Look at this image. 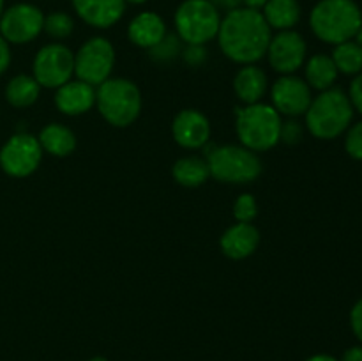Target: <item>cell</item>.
Segmentation results:
<instances>
[{"mask_svg": "<svg viewBox=\"0 0 362 361\" xmlns=\"http://www.w3.org/2000/svg\"><path fill=\"white\" fill-rule=\"evenodd\" d=\"M151 53V59L156 62H172L179 57V53H182V41L177 34H166L154 48L148 50Z\"/></svg>", "mask_w": 362, "mask_h": 361, "instance_id": "4316f807", "label": "cell"}, {"mask_svg": "<svg viewBox=\"0 0 362 361\" xmlns=\"http://www.w3.org/2000/svg\"><path fill=\"white\" fill-rule=\"evenodd\" d=\"M88 361H108V360H106V357H103V356H94V357H90Z\"/></svg>", "mask_w": 362, "mask_h": 361, "instance_id": "60d3db41", "label": "cell"}, {"mask_svg": "<svg viewBox=\"0 0 362 361\" xmlns=\"http://www.w3.org/2000/svg\"><path fill=\"white\" fill-rule=\"evenodd\" d=\"M304 130L300 126V122L290 119L286 122H281V133H279V142L286 145H296L303 140Z\"/></svg>", "mask_w": 362, "mask_h": 361, "instance_id": "f546056e", "label": "cell"}, {"mask_svg": "<svg viewBox=\"0 0 362 361\" xmlns=\"http://www.w3.org/2000/svg\"><path fill=\"white\" fill-rule=\"evenodd\" d=\"M42 152L55 156V158H66L73 154L76 149V137L67 126L59 122L46 124L37 137Z\"/></svg>", "mask_w": 362, "mask_h": 361, "instance_id": "ffe728a7", "label": "cell"}, {"mask_svg": "<svg viewBox=\"0 0 362 361\" xmlns=\"http://www.w3.org/2000/svg\"><path fill=\"white\" fill-rule=\"evenodd\" d=\"M350 328H352L354 335L362 343V297L352 306L350 311Z\"/></svg>", "mask_w": 362, "mask_h": 361, "instance_id": "d6a6232c", "label": "cell"}, {"mask_svg": "<svg viewBox=\"0 0 362 361\" xmlns=\"http://www.w3.org/2000/svg\"><path fill=\"white\" fill-rule=\"evenodd\" d=\"M304 74H306V84L311 88L324 92L334 85L339 73L332 57L318 53V55L310 57L308 62H304Z\"/></svg>", "mask_w": 362, "mask_h": 361, "instance_id": "7402d4cb", "label": "cell"}, {"mask_svg": "<svg viewBox=\"0 0 362 361\" xmlns=\"http://www.w3.org/2000/svg\"><path fill=\"white\" fill-rule=\"evenodd\" d=\"M211 177L226 184H247L262 173V161L257 152L244 145H221L207 152Z\"/></svg>", "mask_w": 362, "mask_h": 361, "instance_id": "8992f818", "label": "cell"}, {"mask_svg": "<svg viewBox=\"0 0 362 361\" xmlns=\"http://www.w3.org/2000/svg\"><path fill=\"white\" fill-rule=\"evenodd\" d=\"M74 74V53L62 42L46 45L35 53L32 76L41 87L59 88Z\"/></svg>", "mask_w": 362, "mask_h": 361, "instance_id": "9c48e42d", "label": "cell"}, {"mask_svg": "<svg viewBox=\"0 0 362 361\" xmlns=\"http://www.w3.org/2000/svg\"><path fill=\"white\" fill-rule=\"evenodd\" d=\"M265 21L271 28L281 30H292L300 21V4L297 0H267L262 9Z\"/></svg>", "mask_w": 362, "mask_h": 361, "instance_id": "44dd1931", "label": "cell"}, {"mask_svg": "<svg viewBox=\"0 0 362 361\" xmlns=\"http://www.w3.org/2000/svg\"><path fill=\"white\" fill-rule=\"evenodd\" d=\"M42 149L30 133L13 134L0 149V166L11 177H28L37 170Z\"/></svg>", "mask_w": 362, "mask_h": 361, "instance_id": "8fae6325", "label": "cell"}, {"mask_svg": "<svg viewBox=\"0 0 362 361\" xmlns=\"http://www.w3.org/2000/svg\"><path fill=\"white\" fill-rule=\"evenodd\" d=\"M4 0H0V18H2V14H4V11H6V7H4Z\"/></svg>", "mask_w": 362, "mask_h": 361, "instance_id": "b9f144b4", "label": "cell"}, {"mask_svg": "<svg viewBox=\"0 0 362 361\" xmlns=\"http://www.w3.org/2000/svg\"><path fill=\"white\" fill-rule=\"evenodd\" d=\"M45 27V14L34 4L20 2L7 7L0 18V35L9 45L32 42Z\"/></svg>", "mask_w": 362, "mask_h": 361, "instance_id": "30bf717a", "label": "cell"}, {"mask_svg": "<svg viewBox=\"0 0 362 361\" xmlns=\"http://www.w3.org/2000/svg\"><path fill=\"white\" fill-rule=\"evenodd\" d=\"M308 46L299 32L281 30L272 35L267 48V59L272 69L281 74H293L306 62Z\"/></svg>", "mask_w": 362, "mask_h": 361, "instance_id": "7c38bea8", "label": "cell"}, {"mask_svg": "<svg viewBox=\"0 0 362 361\" xmlns=\"http://www.w3.org/2000/svg\"><path fill=\"white\" fill-rule=\"evenodd\" d=\"M168 34L166 23L158 13L152 11H144L136 14L127 25V38L138 48L151 50Z\"/></svg>", "mask_w": 362, "mask_h": 361, "instance_id": "ac0fdd59", "label": "cell"}, {"mask_svg": "<svg viewBox=\"0 0 362 361\" xmlns=\"http://www.w3.org/2000/svg\"><path fill=\"white\" fill-rule=\"evenodd\" d=\"M172 134L180 147L202 149L211 138V122L200 110H182L173 119Z\"/></svg>", "mask_w": 362, "mask_h": 361, "instance_id": "5bb4252c", "label": "cell"}, {"mask_svg": "<svg viewBox=\"0 0 362 361\" xmlns=\"http://www.w3.org/2000/svg\"><path fill=\"white\" fill-rule=\"evenodd\" d=\"M115 66V48L106 38H90L74 53V74L78 80L90 85H101L112 74Z\"/></svg>", "mask_w": 362, "mask_h": 361, "instance_id": "ba28073f", "label": "cell"}, {"mask_svg": "<svg viewBox=\"0 0 362 361\" xmlns=\"http://www.w3.org/2000/svg\"><path fill=\"white\" fill-rule=\"evenodd\" d=\"M182 57L189 66H200L207 59V52L202 45H187L182 50Z\"/></svg>", "mask_w": 362, "mask_h": 361, "instance_id": "4dcf8cb0", "label": "cell"}, {"mask_svg": "<svg viewBox=\"0 0 362 361\" xmlns=\"http://www.w3.org/2000/svg\"><path fill=\"white\" fill-rule=\"evenodd\" d=\"M42 30L53 39H66L73 34L74 30V20L67 13L62 11H55L45 16V27Z\"/></svg>", "mask_w": 362, "mask_h": 361, "instance_id": "484cf974", "label": "cell"}, {"mask_svg": "<svg viewBox=\"0 0 362 361\" xmlns=\"http://www.w3.org/2000/svg\"><path fill=\"white\" fill-rule=\"evenodd\" d=\"M354 41H356L357 45H359L361 48H362V25H361L359 30H357V34H356V38H354Z\"/></svg>", "mask_w": 362, "mask_h": 361, "instance_id": "f35d334b", "label": "cell"}, {"mask_svg": "<svg viewBox=\"0 0 362 361\" xmlns=\"http://www.w3.org/2000/svg\"><path fill=\"white\" fill-rule=\"evenodd\" d=\"M361 25L362 11L356 0H320L310 13L311 30L327 45L352 41Z\"/></svg>", "mask_w": 362, "mask_h": 361, "instance_id": "7a4b0ae2", "label": "cell"}, {"mask_svg": "<svg viewBox=\"0 0 362 361\" xmlns=\"http://www.w3.org/2000/svg\"><path fill=\"white\" fill-rule=\"evenodd\" d=\"M95 106L106 122L127 127L140 117L141 92L136 84L126 78H108L98 85Z\"/></svg>", "mask_w": 362, "mask_h": 361, "instance_id": "5b68a950", "label": "cell"}, {"mask_svg": "<svg viewBox=\"0 0 362 361\" xmlns=\"http://www.w3.org/2000/svg\"><path fill=\"white\" fill-rule=\"evenodd\" d=\"M233 91L244 105L260 103V99L267 92V74L262 67L247 64L240 67V71L233 78Z\"/></svg>", "mask_w": 362, "mask_h": 361, "instance_id": "d6986e66", "label": "cell"}, {"mask_svg": "<svg viewBox=\"0 0 362 361\" xmlns=\"http://www.w3.org/2000/svg\"><path fill=\"white\" fill-rule=\"evenodd\" d=\"M11 64V50H9V42L0 35V76L7 71Z\"/></svg>", "mask_w": 362, "mask_h": 361, "instance_id": "836d02e7", "label": "cell"}, {"mask_svg": "<svg viewBox=\"0 0 362 361\" xmlns=\"http://www.w3.org/2000/svg\"><path fill=\"white\" fill-rule=\"evenodd\" d=\"M260 244V232L253 223H239L225 230L219 239L221 251L232 260L251 257Z\"/></svg>", "mask_w": 362, "mask_h": 361, "instance_id": "2e32d148", "label": "cell"}, {"mask_svg": "<svg viewBox=\"0 0 362 361\" xmlns=\"http://www.w3.org/2000/svg\"><path fill=\"white\" fill-rule=\"evenodd\" d=\"M304 361H339V360H336V357L331 356V354H313V356H310Z\"/></svg>", "mask_w": 362, "mask_h": 361, "instance_id": "74e56055", "label": "cell"}, {"mask_svg": "<svg viewBox=\"0 0 362 361\" xmlns=\"http://www.w3.org/2000/svg\"><path fill=\"white\" fill-rule=\"evenodd\" d=\"M209 2L212 4V6L218 7L219 11L225 9L226 13L232 9H237V7L243 6V0H209Z\"/></svg>", "mask_w": 362, "mask_h": 361, "instance_id": "e575fe53", "label": "cell"}, {"mask_svg": "<svg viewBox=\"0 0 362 361\" xmlns=\"http://www.w3.org/2000/svg\"><path fill=\"white\" fill-rule=\"evenodd\" d=\"M345 151L349 152L350 158L362 161V120L346 130Z\"/></svg>", "mask_w": 362, "mask_h": 361, "instance_id": "f1b7e54d", "label": "cell"}, {"mask_svg": "<svg viewBox=\"0 0 362 361\" xmlns=\"http://www.w3.org/2000/svg\"><path fill=\"white\" fill-rule=\"evenodd\" d=\"M308 131L320 140H332L345 133L354 119V106L349 94L341 88L331 87L311 99L306 110Z\"/></svg>", "mask_w": 362, "mask_h": 361, "instance_id": "3957f363", "label": "cell"}, {"mask_svg": "<svg viewBox=\"0 0 362 361\" xmlns=\"http://www.w3.org/2000/svg\"><path fill=\"white\" fill-rule=\"evenodd\" d=\"M172 176L180 186L198 188L207 183L211 177L207 159L198 158V156H186V158L177 159L172 168Z\"/></svg>", "mask_w": 362, "mask_h": 361, "instance_id": "603a6c76", "label": "cell"}, {"mask_svg": "<svg viewBox=\"0 0 362 361\" xmlns=\"http://www.w3.org/2000/svg\"><path fill=\"white\" fill-rule=\"evenodd\" d=\"M341 361H362V343L361 345H354L345 350Z\"/></svg>", "mask_w": 362, "mask_h": 361, "instance_id": "d590c367", "label": "cell"}, {"mask_svg": "<svg viewBox=\"0 0 362 361\" xmlns=\"http://www.w3.org/2000/svg\"><path fill=\"white\" fill-rule=\"evenodd\" d=\"M173 23L180 41L205 46L218 38L221 13L209 0H184L177 7Z\"/></svg>", "mask_w": 362, "mask_h": 361, "instance_id": "52a82bcc", "label": "cell"}, {"mask_svg": "<svg viewBox=\"0 0 362 361\" xmlns=\"http://www.w3.org/2000/svg\"><path fill=\"white\" fill-rule=\"evenodd\" d=\"M126 4H131V6H141V4L148 2V0H124Z\"/></svg>", "mask_w": 362, "mask_h": 361, "instance_id": "ab89813d", "label": "cell"}, {"mask_svg": "<svg viewBox=\"0 0 362 361\" xmlns=\"http://www.w3.org/2000/svg\"><path fill=\"white\" fill-rule=\"evenodd\" d=\"M81 21L94 28H110L126 13L124 0H71Z\"/></svg>", "mask_w": 362, "mask_h": 361, "instance_id": "9a60e30c", "label": "cell"}, {"mask_svg": "<svg viewBox=\"0 0 362 361\" xmlns=\"http://www.w3.org/2000/svg\"><path fill=\"white\" fill-rule=\"evenodd\" d=\"M258 214L257 198L250 193L240 195L233 204V216L239 223H251Z\"/></svg>", "mask_w": 362, "mask_h": 361, "instance_id": "83f0119b", "label": "cell"}, {"mask_svg": "<svg viewBox=\"0 0 362 361\" xmlns=\"http://www.w3.org/2000/svg\"><path fill=\"white\" fill-rule=\"evenodd\" d=\"M332 60L336 64L338 73L359 74L362 73V48L356 41H345L334 46Z\"/></svg>", "mask_w": 362, "mask_h": 361, "instance_id": "d4e9b609", "label": "cell"}, {"mask_svg": "<svg viewBox=\"0 0 362 361\" xmlns=\"http://www.w3.org/2000/svg\"><path fill=\"white\" fill-rule=\"evenodd\" d=\"M271 38L272 28L267 25L262 11L240 6L221 18L216 39L230 60L247 66L264 59Z\"/></svg>", "mask_w": 362, "mask_h": 361, "instance_id": "6da1fadb", "label": "cell"}, {"mask_svg": "<svg viewBox=\"0 0 362 361\" xmlns=\"http://www.w3.org/2000/svg\"><path fill=\"white\" fill-rule=\"evenodd\" d=\"M41 94V85L30 74H18L6 85V99L14 108H28Z\"/></svg>", "mask_w": 362, "mask_h": 361, "instance_id": "cb8c5ba5", "label": "cell"}, {"mask_svg": "<svg viewBox=\"0 0 362 361\" xmlns=\"http://www.w3.org/2000/svg\"><path fill=\"white\" fill-rule=\"evenodd\" d=\"M272 106L279 115L299 117L306 113L311 105V87L296 74H283L271 88Z\"/></svg>", "mask_w": 362, "mask_h": 361, "instance_id": "4fadbf2b", "label": "cell"}, {"mask_svg": "<svg viewBox=\"0 0 362 361\" xmlns=\"http://www.w3.org/2000/svg\"><path fill=\"white\" fill-rule=\"evenodd\" d=\"M281 115L272 105L255 103L235 110V130L240 145L253 152H265L276 147L281 133Z\"/></svg>", "mask_w": 362, "mask_h": 361, "instance_id": "277c9868", "label": "cell"}, {"mask_svg": "<svg viewBox=\"0 0 362 361\" xmlns=\"http://www.w3.org/2000/svg\"><path fill=\"white\" fill-rule=\"evenodd\" d=\"M265 4H267V0H243L244 7H247V9H255V11H262Z\"/></svg>", "mask_w": 362, "mask_h": 361, "instance_id": "8d00e7d4", "label": "cell"}, {"mask_svg": "<svg viewBox=\"0 0 362 361\" xmlns=\"http://www.w3.org/2000/svg\"><path fill=\"white\" fill-rule=\"evenodd\" d=\"M95 105L94 85L85 84L81 80H71L57 88L55 106L64 115L76 117L87 113Z\"/></svg>", "mask_w": 362, "mask_h": 361, "instance_id": "e0dca14e", "label": "cell"}, {"mask_svg": "<svg viewBox=\"0 0 362 361\" xmlns=\"http://www.w3.org/2000/svg\"><path fill=\"white\" fill-rule=\"evenodd\" d=\"M349 98H350V103H352L354 110H357V112L362 115V73L356 74V78H354L352 84H350Z\"/></svg>", "mask_w": 362, "mask_h": 361, "instance_id": "1f68e13d", "label": "cell"}]
</instances>
